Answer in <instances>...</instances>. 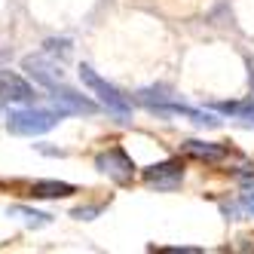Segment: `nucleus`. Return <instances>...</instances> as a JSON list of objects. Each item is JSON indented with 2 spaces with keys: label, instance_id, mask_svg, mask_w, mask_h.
Returning a JSON list of instances; mask_svg holds the SVG:
<instances>
[{
  "label": "nucleus",
  "instance_id": "f257e3e1",
  "mask_svg": "<svg viewBox=\"0 0 254 254\" xmlns=\"http://www.w3.org/2000/svg\"><path fill=\"white\" fill-rule=\"evenodd\" d=\"M62 111H40V107H28V111H12L6 117V129L12 135H43L59 126Z\"/></svg>",
  "mask_w": 254,
  "mask_h": 254
},
{
  "label": "nucleus",
  "instance_id": "f8f14e48",
  "mask_svg": "<svg viewBox=\"0 0 254 254\" xmlns=\"http://www.w3.org/2000/svg\"><path fill=\"white\" fill-rule=\"evenodd\" d=\"M9 214H12V217H22V221L31 224V227H46V224H49V214L34 211V208H25V205H12Z\"/></svg>",
  "mask_w": 254,
  "mask_h": 254
},
{
  "label": "nucleus",
  "instance_id": "0eeeda50",
  "mask_svg": "<svg viewBox=\"0 0 254 254\" xmlns=\"http://www.w3.org/2000/svg\"><path fill=\"white\" fill-rule=\"evenodd\" d=\"M0 95L9 98V101H19V104H31L34 101V89L12 70H3L0 74Z\"/></svg>",
  "mask_w": 254,
  "mask_h": 254
},
{
  "label": "nucleus",
  "instance_id": "39448f33",
  "mask_svg": "<svg viewBox=\"0 0 254 254\" xmlns=\"http://www.w3.org/2000/svg\"><path fill=\"white\" fill-rule=\"evenodd\" d=\"M49 92H52V98L59 101V107H62L64 114H95V104L89 101L86 95L74 92L70 86H64V83H56Z\"/></svg>",
  "mask_w": 254,
  "mask_h": 254
},
{
  "label": "nucleus",
  "instance_id": "ddd939ff",
  "mask_svg": "<svg viewBox=\"0 0 254 254\" xmlns=\"http://www.w3.org/2000/svg\"><path fill=\"white\" fill-rule=\"evenodd\" d=\"M239 202H242V208L254 217V178H248V184L242 187V193H239Z\"/></svg>",
  "mask_w": 254,
  "mask_h": 254
},
{
  "label": "nucleus",
  "instance_id": "20e7f679",
  "mask_svg": "<svg viewBox=\"0 0 254 254\" xmlns=\"http://www.w3.org/2000/svg\"><path fill=\"white\" fill-rule=\"evenodd\" d=\"M181 178H184L181 159H166V162H159V166L144 169V181H147L150 187H156V190H175L181 184Z\"/></svg>",
  "mask_w": 254,
  "mask_h": 254
},
{
  "label": "nucleus",
  "instance_id": "7ed1b4c3",
  "mask_svg": "<svg viewBox=\"0 0 254 254\" xmlns=\"http://www.w3.org/2000/svg\"><path fill=\"white\" fill-rule=\"evenodd\" d=\"M95 169L107 178H114L117 184H129V181L135 178V162L132 156L126 153L123 147H111V150H101L95 156Z\"/></svg>",
  "mask_w": 254,
  "mask_h": 254
},
{
  "label": "nucleus",
  "instance_id": "423d86ee",
  "mask_svg": "<svg viewBox=\"0 0 254 254\" xmlns=\"http://www.w3.org/2000/svg\"><path fill=\"white\" fill-rule=\"evenodd\" d=\"M22 67H25L40 86H46V89H52L56 83H62V70L52 64V62H46L43 56H28V59L22 62Z\"/></svg>",
  "mask_w": 254,
  "mask_h": 254
},
{
  "label": "nucleus",
  "instance_id": "9d476101",
  "mask_svg": "<svg viewBox=\"0 0 254 254\" xmlns=\"http://www.w3.org/2000/svg\"><path fill=\"white\" fill-rule=\"evenodd\" d=\"M184 153L196 156V159H205V162H217V159L227 156V147L224 144H211V141H187Z\"/></svg>",
  "mask_w": 254,
  "mask_h": 254
},
{
  "label": "nucleus",
  "instance_id": "6e6552de",
  "mask_svg": "<svg viewBox=\"0 0 254 254\" xmlns=\"http://www.w3.org/2000/svg\"><path fill=\"white\" fill-rule=\"evenodd\" d=\"M70 193H77V187L64 184V181H34L31 184L34 199H62V196H70Z\"/></svg>",
  "mask_w": 254,
  "mask_h": 254
},
{
  "label": "nucleus",
  "instance_id": "f03ea898",
  "mask_svg": "<svg viewBox=\"0 0 254 254\" xmlns=\"http://www.w3.org/2000/svg\"><path fill=\"white\" fill-rule=\"evenodd\" d=\"M80 80H83V83H86V86L98 95V101H101L111 114H117V117H129V114H132L129 98L120 95V89H117V86H111L107 80H101V77H98L89 64H83V67H80Z\"/></svg>",
  "mask_w": 254,
  "mask_h": 254
},
{
  "label": "nucleus",
  "instance_id": "1a4fd4ad",
  "mask_svg": "<svg viewBox=\"0 0 254 254\" xmlns=\"http://www.w3.org/2000/svg\"><path fill=\"white\" fill-rule=\"evenodd\" d=\"M162 114H178V117H187L193 120L196 126H208V129H214V126H221V120H214L208 111H196V107H187V104H159Z\"/></svg>",
  "mask_w": 254,
  "mask_h": 254
},
{
  "label": "nucleus",
  "instance_id": "9b49d317",
  "mask_svg": "<svg viewBox=\"0 0 254 254\" xmlns=\"http://www.w3.org/2000/svg\"><path fill=\"white\" fill-rule=\"evenodd\" d=\"M221 114H230V117H239L245 123L254 126V101H221V104H214Z\"/></svg>",
  "mask_w": 254,
  "mask_h": 254
},
{
  "label": "nucleus",
  "instance_id": "4468645a",
  "mask_svg": "<svg viewBox=\"0 0 254 254\" xmlns=\"http://www.w3.org/2000/svg\"><path fill=\"white\" fill-rule=\"evenodd\" d=\"M98 211H101V205H86V208H74V217H80V221H92Z\"/></svg>",
  "mask_w": 254,
  "mask_h": 254
},
{
  "label": "nucleus",
  "instance_id": "2eb2a0df",
  "mask_svg": "<svg viewBox=\"0 0 254 254\" xmlns=\"http://www.w3.org/2000/svg\"><path fill=\"white\" fill-rule=\"evenodd\" d=\"M46 52H62V56H67L70 43L67 40H46Z\"/></svg>",
  "mask_w": 254,
  "mask_h": 254
}]
</instances>
